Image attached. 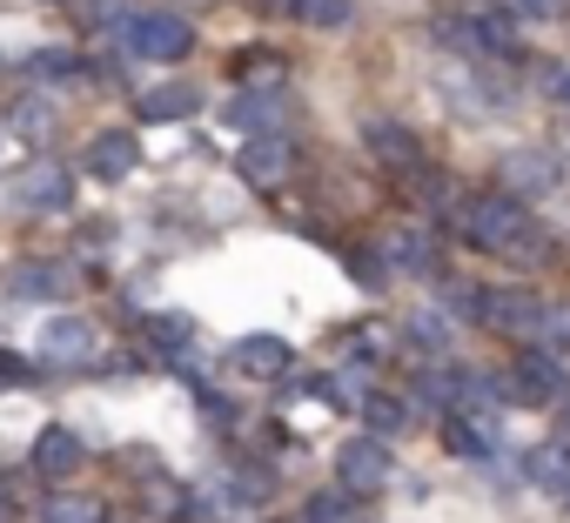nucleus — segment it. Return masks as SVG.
Returning <instances> with one entry per match:
<instances>
[{
	"instance_id": "obj_9",
	"label": "nucleus",
	"mask_w": 570,
	"mask_h": 523,
	"mask_svg": "<svg viewBox=\"0 0 570 523\" xmlns=\"http://www.w3.org/2000/svg\"><path fill=\"white\" fill-rule=\"evenodd\" d=\"M363 148H370L376 161H390V168H423V141H416L403 121H390V115L363 121Z\"/></svg>"
},
{
	"instance_id": "obj_23",
	"label": "nucleus",
	"mask_w": 570,
	"mask_h": 523,
	"mask_svg": "<svg viewBox=\"0 0 570 523\" xmlns=\"http://www.w3.org/2000/svg\"><path fill=\"white\" fill-rule=\"evenodd\" d=\"M343 262H350L356 289H390V262H383V255H363V248H350Z\"/></svg>"
},
{
	"instance_id": "obj_13",
	"label": "nucleus",
	"mask_w": 570,
	"mask_h": 523,
	"mask_svg": "<svg viewBox=\"0 0 570 523\" xmlns=\"http://www.w3.org/2000/svg\"><path fill=\"white\" fill-rule=\"evenodd\" d=\"M228 363L242 369V376H282V369H289V343H282V336H242L235 349H228Z\"/></svg>"
},
{
	"instance_id": "obj_2",
	"label": "nucleus",
	"mask_w": 570,
	"mask_h": 523,
	"mask_svg": "<svg viewBox=\"0 0 570 523\" xmlns=\"http://www.w3.org/2000/svg\"><path fill=\"white\" fill-rule=\"evenodd\" d=\"M483 389H497L503 403H530V409H563L570 403V376H563V363L550 356V349H517V363L497 376V383H483Z\"/></svg>"
},
{
	"instance_id": "obj_12",
	"label": "nucleus",
	"mask_w": 570,
	"mask_h": 523,
	"mask_svg": "<svg viewBox=\"0 0 570 523\" xmlns=\"http://www.w3.org/2000/svg\"><path fill=\"white\" fill-rule=\"evenodd\" d=\"M497 188H503L510 201H523V195H550V188H557V161H550V155H510Z\"/></svg>"
},
{
	"instance_id": "obj_30",
	"label": "nucleus",
	"mask_w": 570,
	"mask_h": 523,
	"mask_svg": "<svg viewBox=\"0 0 570 523\" xmlns=\"http://www.w3.org/2000/svg\"><path fill=\"white\" fill-rule=\"evenodd\" d=\"M517 14H523V21H563L570 0H517Z\"/></svg>"
},
{
	"instance_id": "obj_21",
	"label": "nucleus",
	"mask_w": 570,
	"mask_h": 523,
	"mask_svg": "<svg viewBox=\"0 0 570 523\" xmlns=\"http://www.w3.org/2000/svg\"><path fill=\"white\" fill-rule=\"evenodd\" d=\"M530 470H537V483H543V490H557V496L570 490V450H563V443L537 450V463H530Z\"/></svg>"
},
{
	"instance_id": "obj_15",
	"label": "nucleus",
	"mask_w": 570,
	"mask_h": 523,
	"mask_svg": "<svg viewBox=\"0 0 570 523\" xmlns=\"http://www.w3.org/2000/svg\"><path fill=\"white\" fill-rule=\"evenodd\" d=\"M289 168H296V148L282 141V135H262V141L242 148V175H248V181H282Z\"/></svg>"
},
{
	"instance_id": "obj_3",
	"label": "nucleus",
	"mask_w": 570,
	"mask_h": 523,
	"mask_svg": "<svg viewBox=\"0 0 570 523\" xmlns=\"http://www.w3.org/2000/svg\"><path fill=\"white\" fill-rule=\"evenodd\" d=\"M476 323L497 329V336H543V329H563V316H557L543 296H530V289H490V296L476 303ZM537 349H543V343H537Z\"/></svg>"
},
{
	"instance_id": "obj_29",
	"label": "nucleus",
	"mask_w": 570,
	"mask_h": 523,
	"mask_svg": "<svg viewBox=\"0 0 570 523\" xmlns=\"http://www.w3.org/2000/svg\"><path fill=\"white\" fill-rule=\"evenodd\" d=\"M75 68H81L75 55H35V75L41 81H75Z\"/></svg>"
},
{
	"instance_id": "obj_24",
	"label": "nucleus",
	"mask_w": 570,
	"mask_h": 523,
	"mask_svg": "<svg viewBox=\"0 0 570 523\" xmlns=\"http://www.w3.org/2000/svg\"><path fill=\"white\" fill-rule=\"evenodd\" d=\"M410 343H416V349H423V356H430V349H436V356H443V343H450V323H443V316H430V309H423V316H410Z\"/></svg>"
},
{
	"instance_id": "obj_6",
	"label": "nucleus",
	"mask_w": 570,
	"mask_h": 523,
	"mask_svg": "<svg viewBox=\"0 0 570 523\" xmlns=\"http://www.w3.org/2000/svg\"><path fill=\"white\" fill-rule=\"evenodd\" d=\"M390 483V450H383V436H350L343 450H336V490L343 496H376Z\"/></svg>"
},
{
	"instance_id": "obj_31",
	"label": "nucleus",
	"mask_w": 570,
	"mask_h": 523,
	"mask_svg": "<svg viewBox=\"0 0 570 523\" xmlns=\"http://www.w3.org/2000/svg\"><path fill=\"white\" fill-rule=\"evenodd\" d=\"M0 383H35V363H28V356H8V349H0Z\"/></svg>"
},
{
	"instance_id": "obj_8",
	"label": "nucleus",
	"mask_w": 570,
	"mask_h": 523,
	"mask_svg": "<svg viewBox=\"0 0 570 523\" xmlns=\"http://www.w3.org/2000/svg\"><path fill=\"white\" fill-rule=\"evenodd\" d=\"M41 356H48V363H68V369H75V363H95V356H101V329H95L88 316H55V323L41 329Z\"/></svg>"
},
{
	"instance_id": "obj_10",
	"label": "nucleus",
	"mask_w": 570,
	"mask_h": 523,
	"mask_svg": "<svg viewBox=\"0 0 570 523\" xmlns=\"http://www.w3.org/2000/svg\"><path fill=\"white\" fill-rule=\"evenodd\" d=\"M8 296H21V303H61L68 296V269H61V262H14V269H8Z\"/></svg>"
},
{
	"instance_id": "obj_11",
	"label": "nucleus",
	"mask_w": 570,
	"mask_h": 523,
	"mask_svg": "<svg viewBox=\"0 0 570 523\" xmlns=\"http://www.w3.org/2000/svg\"><path fill=\"white\" fill-rule=\"evenodd\" d=\"M81 463H88V450H81V436H75V430H61V423H55V430H41V443H35V470H41L48 483L75 476Z\"/></svg>"
},
{
	"instance_id": "obj_32",
	"label": "nucleus",
	"mask_w": 570,
	"mask_h": 523,
	"mask_svg": "<svg viewBox=\"0 0 570 523\" xmlns=\"http://www.w3.org/2000/svg\"><path fill=\"white\" fill-rule=\"evenodd\" d=\"M563 503H570V490H563Z\"/></svg>"
},
{
	"instance_id": "obj_25",
	"label": "nucleus",
	"mask_w": 570,
	"mask_h": 523,
	"mask_svg": "<svg viewBox=\"0 0 570 523\" xmlns=\"http://www.w3.org/2000/svg\"><path fill=\"white\" fill-rule=\"evenodd\" d=\"M350 510H356V496H343V490H323V496L303 510V523H350Z\"/></svg>"
},
{
	"instance_id": "obj_18",
	"label": "nucleus",
	"mask_w": 570,
	"mask_h": 523,
	"mask_svg": "<svg viewBox=\"0 0 570 523\" xmlns=\"http://www.w3.org/2000/svg\"><path fill=\"white\" fill-rule=\"evenodd\" d=\"M222 121H228V128H248V135H268V128L282 121V101H275V95H242V101H228Z\"/></svg>"
},
{
	"instance_id": "obj_20",
	"label": "nucleus",
	"mask_w": 570,
	"mask_h": 523,
	"mask_svg": "<svg viewBox=\"0 0 570 523\" xmlns=\"http://www.w3.org/2000/svg\"><path fill=\"white\" fill-rule=\"evenodd\" d=\"M289 14L309 28H350V0H289Z\"/></svg>"
},
{
	"instance_id": "obj_16",
	"label": "nucleus",
	"mask_w": 570,
	"mask_h": 523,
	"mask_svg": "<svg viewBox=\"0 0 570 523\" xmlns=\"http://www.w3.org/2000/svg\"><path fill=\"white\" fill-rule=\"evenodd\" d=\"M14 195H21L28 208H68V195H75V175H61V168H28V175L14 181Z\"/></svg>"
},
{
	"instance_id": "obj_28",
	"label": "nucleus",
	"mask_w": 570,
	"mask_h": 523,
	"mask_svg": "<svg viewBox=\"0 0 570 523\" xmlns=\"http://www.w3.org/2000/svg\"><path fill=\"white\" fill-rule=\"evenodd\" d=\"M543 95L557 108H570V61H543Z\"/></svg>"
},
{
	"instance_id": "obj_14",
	"label": "nucleus",
	"mask_w": 570,
	"mask_h": 523,
	"mask_svg": "<svg viewBox=\"0 0 570 523\" xmlns=\"http://www.w3.org/2000/svg\"><path fill=\"white\" fill-rule=\"evenodd\" d=\"M383 262H403V269H436V228H383Z\"/></svg>"
},
{
	"instance_id": "obj_26",
	"label": "nucleus",
	"mask_w": 570,
	"mask_h": 523,
	"mask_svg": "<svg viewBox=\"0 0 570 523\" xmlns=\"http://www.w3.org/2000/svg\"><path fill=\"white\" fill-rule=\"evenodd\" d=\"M14 135H48V101H14Z\"/></svg>"
},
{
	"instance_id": "obj_4",
	"label": "nucleus",
	"mask_w": 570,
	"mask_h": 523,
	"mask_svg": "<svg viewBox=\"0 0 570 523\" xmlns=\"http://www.w3.org/2000/svg\"><path fill=\"white\" fill-rule=\"evenodd\" d=\"M443 443H450L456 456H470V463L497 456V450H503V423L490 416V396H470V403L443 409Z\"/></svg>"
},
{
	"instance_id": "obj_17",
	"label": "nucleus",
	"mask_w": 570,
	"mask_h": 523,
	"mask_svg": "<svg viewBox=\"0 0 570 523\" xmlns=\"http://www.w3.org/2000/svg\"><path fill=\"white\" fill-rule=\"evenodd\" d=\"M195 108H202V88H188V81L141 95V121H181V115H195Z\"/></svg>"
},
{
	"instance_id": "obj_19",
	"label": "nucleus",
	"mask_w": 570,
	"mask_h": 523,
	"mask_svg": "<svg viewBox=\"0 0 570 523\" xmlns=\"http://www.w3.org/2000/svg\"><path fill=\"white\" fill-rule=\"evenodd\" d=\"M148 343L168 349V356H181V349L195 343V316H181V309H175V316H148Z\"/></svg>"
},
{
	"instance_id": "obj_27",
	"label": "nucleus",
	"mask_w": 570,
	"mask_h": 523,
	"mask_svg": "<svg viewBox=\"0 0 570 523\" xmlns=\"http://www.w3.org/2000/svg\"><path fill=\"white\" fill-rule=\"evenodd\" d=\"M363 409H370V423H376L383 436H390V430H403V403H396V396H370Z\"/></svg>"
},
{
	"instance_id": "obj_7",
	"label": "nucleus",
	"mask_w": 570,
	"mask_h": 523,
	"mask_svg": "<svg viewBox=\"0 0 570 523\" xmlns=\"http://www.w3.org/2000/svg\"><path fill=\"white\" fill-rule=\"evenodd\" d=\"M135 168H141V135H128V128H108L81 148V175H95V181H128Z\"/></svg>"
},
{
	"instance_id": "obj_1",
	"label": "nucleus",
	"mask_w": 570,
	"mask_h": 523,
	"mask_svg": "<svg viewBox=\"0 0 570 523\" xmlns=\"http://www.w3.org/2000/svg\"><path fill=\"white\" fill-rule=\"evenodd\" d=\"M456 235L483 255H510V262H537L543 255V228L530 221L523 201H510L503 188H483L456 208Z\"/></svg>"
},
{
	"instance_id": "obj_5",
	"label": "nucleus",
	"mask_w": 570,
	"mask_h": 523,
	"mask_svg": "<svg viewBox=\"0 0 570 523\" xmlns=\"http://www.w3.org/2000/svg\"><path fill=\"white\" fill-rule=\"evenodd\" d=\"M128 41H135L148 61H181V55L195 48V28H188V14H175V8H148V14H128Z\"/></svg>"
},
{
	"instance_id": "obj_22",
	"label": "nucleus",
	"mask_w": 570,
	"mask_h": 523,
	"mask_svg": "<svg viewBox=\"0 0 570 523\" xmlns=\"http://www.w3.org/2000/svg\"><path fill=\"white\" fill-rule=\"evenodd\" d=\"M41 523H101V503H95V496H75V490H68V496H55V503L41 510Z\"/></svg>"
}]
</instances>
